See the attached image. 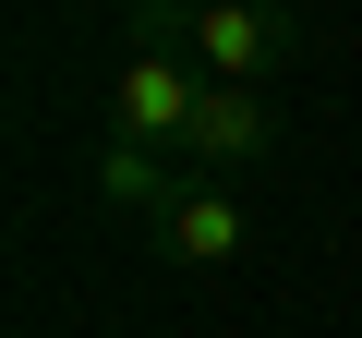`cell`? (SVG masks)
<instances>
[{
    "label": "cell",
    "mask_w": 362,
    "mask_h": 338,
    "mask_svg": "<svg viewBox=\"0 0 362 338\" xmlns=\"http://www.w3.org/2000/svg\"><path fill=\"white\" fill-rule=\"evenodd\" d=\"M181 182H194V169H181L169 145H121V133L97 145V206H109V218H133V230H157V218L181 206Z\"/></svg>",
    "instance_id": "5b68a950"
},
{
    "label": "cell",
    "mask_w": 362,
    "mask_h": 338,
    "mask_svg": "<svg viewBox=\"0 0 362 338\" xmlns=\"http://www.w3.org/2000/svg\"><path fill=\"white\" fill-rule=\"evenodd\" d=\"M266 13H290V0H266Z\"/></svg>",
    "instance_id": "8992f818"
},
{
    "label": "cell",
    "mask_w": 362,
    "mask_h": 338,
    "mask_svg": "<svg viewBox=\"0 0 362 338\" xmlns=\"http://www.w3.org/2000/svg\"><path fill=\"white\" fill-rule=\"evenodd\" d=\"M278 145V97L266 85H206L194 133H181V169H206V182H230V169H254Z\"/></svg>",
    "instance_id": "277c9868"
},
{
    "label": "cell",
    "mask_w": 362,
    "mask_h": 338,
    "mask_svg": "<svg viewBox=\"0 0 362 338\" xmlns=\"http://www.w3.org/2000/svg\"><path fill=\"white\" fill-rule=\"evenodd\" d=\"M145 242H157L169 266L218 278V266H242V254H254V218H242V194H230V182H206V169H194V182H181V206H169Z\"/></svg>",
    "instance_id": "3957f363"
},
{
    "label": "cell",
    "mask_w": 362,
    "mask_h": 338,
    "mask_svg": "<svg viewBox=\"0 0 362 338\" xmlns=\"http://www.w3.org/2000/svg\"><path fill=\"white\" fill-rule=\"evenodd\" d=\"M194 109H206V73H194V61L121 49V73H109V133H121V145H169V157H181Z\"/></svg>",
    "instance_id": "7a4b0ae2"
},
{
    "label": "cell",
    "mask_w": 362,
    "mask_h": 338,
    "mask_svg": "<svg viewBox=\"0 0 362 338\" xmlns=\"http://www.w3.org/2000/svg\"><path fill=\"white\" fill-rule=\"evenodd\" d=\"M290 49H302V25L266 13V0H194V25H181V61L206 85H278Z\"/></svg>",
    "instance_id": "6da1fadb"
}]
</instances>
